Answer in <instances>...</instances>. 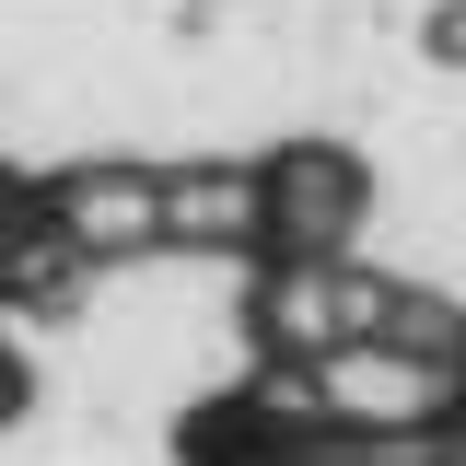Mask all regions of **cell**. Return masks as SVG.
<instances>
[{"mask_svg": "<svg viewBox=\"0 0 466 466\" xmlns=\"http://www.w3.org/2000/svg\"><path fill=\"white\" fill-rule=\"evenodd\" d=\"M24 408H35V373H24V350L0 339V431H12V420H24Z\"/></svg>", "mask_w": 466, "mask_h": 466, "instance_id": "6da1fadb", "label": "cell"}]
</instances>
